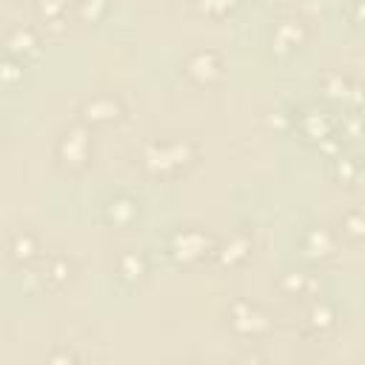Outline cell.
Returning a JSON list of instances; mask_svg holds the SVG:
<instances>
[{
  "mask_svg": "<svg viewBox=\"0 0 365 365\" xmlns=\"http://www.w3.org/2000/svg\"><path fill=\"white\" fill-rule=\"evenodd\" d=\"M200 160V148L188 137H154L140 148V165L145 174L171 180L191 171Z\"/></svg>",
  "mask_w": 365,
  "mask_h": 365,
  "instance_id": "obj_1",
  "label": "cell"
},
{
  "mask_svg": "<svg viewBox=\"0 0 365 365\" xmlns=\"http://www.w3.org/2000/svg\"><path fill=\"white\" fill-rule=\"evenodd\" d=\"M217 248V237L200 225H177L163 237V257L171 265H197L211 259Z\"/></svg>",
  "mask_w": 365,
  "mask_h": 365,
  "instance_id": "obj_2",
  "label": "cell"
},
{
  "mask_svg": "<svg viewBox=\"0 0 365 365\" xmlns=\"http://www.w3.org/2000/svg\"><path fill=\"white\" fill-rule=\"evenodd\" d=\"M91 154H94V145H91V128L86 123H71L66 125L57 140H54V163L66 171V174H80L91 165Z\"/></svg>",
  "mask_w": 365,
  "mask_h": 365,
  "instance_id": "obj_3",
  "label": "cell"
},
{
  "mask_svg": "<svg viewBox=\"0 0 365 365\" xmlns=\"http://www.w3.org/2000/svg\"><path fill=\"white\" fill-rule=\"evenodd\" d=\"M225 328L237 339H262L271 334L274 317L259 302L245 299V297H234L225 305Z\"/></svg>",
  "mask_w": 365,
  "mask_h": 365,
  "instance_id": "obj_4",
  "label": "cell"
},
{
  "mask_svg": "<svg viewBox=\"0 0 365 365\" xmlns=\"http://www.w3.org/2000/svg\"><path fill=\"white\" fill-rule=\"evenodd\" d=\"M123 117H125V103L111 91L88 94L77 106V120L86 123L88 128H108L117 125Z\"/></svg>",
  "mask_w": 365,
  "mask_h": 365,
  "instance_id": "obj_5",
  "label": "cell"
},
{
  "mask_svg": "<svg viewBox=\"0 0 365 365\" xmlns=\"http://www.w3.org/2000/svg\"><path fill=\"white\" fill-rule=\"evenodd\" d=\"M294 128L299 131V137L305 143H311L314 148L319 143H325L331 134H336V114L328 108V106H319V103H305L294 111Z\"/></svg>",
  "mask_w": 365,
  "mask_h": 365,
  "instance_id": "obj_6",
  "label": "cell"
},
{
  "mask_svg": "<svg viewBox=\"0 0 365 365\" xmlns=\"http://www.w3.org/2000/svg\"><path fill=\"white\" fill-rule=\"evenodd\" d=\"M311 37V26L308 20L297 17V14H285L279 20L271 23L268 29V46L274 51V57H291L297 54Z\"/></svg>",
  "mask_w": 365,
  "mask_h": 365,
  "instance_id": "obj_7",
  "label": "cell"
},
{
  "mask_svg": "<svg viewBox=\"0 0 365 365\" xmlns=\"http://www.w3.org/2000/svg\"><path fill=\"white\" fill-rule=\"evenodd\" d=\"M180 68H182V77L191 86L211 88V86H217L222 80L225 63H222V54L217 48H194V51H188L182 57Z\"/></svg>",
  "mask_w": 365,
  "mask_h": 365,
  "instance_id": "obj_8",
  "label": "cell"
},
{
  "mask_svg": "<svg viewBox=\"0 0 365 365\" xmlns=\"http://www.w3.org/2000/svg\"><path fill=\"white\" fill-rule=\"evenodd\" d=\"M297 251L305 262L322 265L336 257V231L328 228L325 222H308L297 234Z\"/></svg>",
  "mask_w": 365,
  "mask_h": 365,
  "instance_id": "obj_9",
  "label": "cell"
},
{
  "mask_svg": "<svg viewBox=\"0 0 365 365\" xmlns=\"http://www.w3.org/2000/svg\"><path fill=\"white\" fill-rule=\"evenodd\" d=\"M319 94L331 103H339L342 108L354 106V108H362L365 106V86L356 83L351 74H342V71H325L317 83Z\"/></svg>",
  "mask_w": 365,
  "mask_h": 365,
  "instance_id": "obj_10",
  "label": "cell"
},
{
  "mask_svg": "<svg viewBox=\"0 0 365 365\" xmlns=\"http://www.w3.org/2000/svg\"><path fill=\"white\" fill-rule=\"evenodd\" d=\"M40 51H43V40L34 26L14 23L3 31V54H11V57L29 63V60L40 57Z\"/></svg>",
  "mask_w": 365,
  "mask_h": 365,
  "instance_id": "obj_11",
  "label": "cell"
},
{
  "mask_svg": "<svg viewBox=\"0 0 365 365\" xmlns=\"http://www.w3.org/2000/svg\"><path fill=\"white\" fill-rule=\"evenodd\" d=\"M336 322H339V311H336V305L328 302V299L314 297V299L308 302L305 314H302L299 331H302V336H308V339H322L325 334H331V331L336 328Z\"/></svg>",
  "mask_w": 365,
  "mask_h": 365,
  "instance_id": "obj_12",
  "label": "cell"
},
{
  "mask_svg": "<svg viewBox=\"0 0 365 365\" xmlns=\"http://www.w3.org/2000/svg\"><path fill=\"white\" fill-rule=\"evenodd\" d=\"M148 274H151V259H148V254L140 251V248L123 251V254L117 257V262H114V277H117V282H120L125 291L140 288V285L148 279Z\"/></svg>",
  "mask_w": 365,
  "mask_h": 365,
  "instance_id": "obj_13",
  "label": "cell"
},
{
  "mask_svg": "<svg viewBox=\"0 0 365 365\" xmlns=\"http://www.w3.org/2000/svg\"><path fill=\"white\" fill-rule=\"evenodd\" d=\"M251 251H254V240H251L248 231L240 228V231L228 234L225 240H217V248H214V257L211 259L220 268H240V265L248 262Z\"/></svg>",
  "mask_w": 365,
  "mask_h": 365,
  "instance_id": "obj_14",
  "label": "cell"
},
{
  "mask_svg": "<svg viewBox=\"0 0 365 365\" xmlns=\"http://www.w3.org/2000/svg\"><path fill=\"white\" fill-rule=\"evenodd\" d=\"M140 217V200L128 191H120V194H111L103 205H100V220L111 228H128L134 225Z\"/></svg>",
  "mask_w": 365,
  "mask_h": 365,
  "instance_id": "obj_15",
  "label": "cell"
},
{
  "mask_svg": "<svg viewBox=\"0 0 365 365\" xmlns=\"http://www.w3.org/2000/svg\"><path fill=\"white\" fill-rule=\"evenodd\" d=\"M40 274H43L46 288H51V291H63L66 285H71V279H74V274H77V265H74V259H71L68 254H63V251H51V254L43 257V262H40Z\"/></svg>",
  "mask_w": 365,
  "mask_h": 365,
  "instance_id": "obj_16",
  "label": "cell"
},
{
  "mask_svg": "<svg viewBox=\"0 0 365 365\" xmlns=\"http://www.w3.org/2000/svg\"><path fill=\"white\" fill-rule=\"evenodd\" d=\"M40 251H43V248H40V237H37L34 231H29V228L14 231V234L9 237V242H6V257H9V262L17 265V268H26V265H31L34 259H40V257H43Z\"/></svg>",
  "mask_w": 365,
  "mask_h": 365,
  "instance_id": "obj_17",
  "label": "cell"
},
{
  "mask_svg": "<svg viewBox=\"0 0 365 365\" xmlns=\"http://www.w3.org/2000/svg\"><path fill=\"white\" fill-rule=\"evenodd\" d=\"M277 288L291 299H314L319 294V279L308 268H288L279 274Z\"/></svg>",
  "mask_w": 365,
  "mask_h": 365,
  "instance_id": "obj_18",
  "label": "cell"
},
{
  "mask_svg": "<svg viewBox=\"0 0 365 365\" xmlns=\"http://www.w3.org/2000/svg\"><path fill=\"white\" fill-rule=\"evenodd\" d=\"M34 6L46 31H63L68 23V9H74L71 0H37Z\"/></svg>",
  "mask_w": 365,
  "mask_h": 365,
  "instance_id": "obj_19",
  "label": "cell"
},
{
  "mask_svg": "<svg viewBox=\"0 0 365 365\" xmlns=\"http://www.w3.org/2000/svg\"><path fill=\"white\" fill-rule=\"evenodd\" d=\"M362 160L359 157H354V154H348V151H339L336 157H331V177L339 182V185H354L356 180H359V171H362Z\"/></svg>",
  "mask_w": 365,
  "mask_h": 365,
  "instance_id": "obj_20",
  "label": "cell"
},
{
  "mask_svg": "<svg viewBox=\"0 0 365 365\" xmlns=\"http://www.w3.org/2000/svg\"><path fill=\"white\" fill-rule=\"evenodd\" d=\"M339 234L348 242H365V211L351 208L339 217Z\"/></svg>",
  "mask_w": 365,
  "mask_h": 365,
  "instance_id": "obj_21",
  "label": "cell"
},
{
  "mask_svg": "<svg viewBox=\"0 0 365 365\" xmlns=\"http://www.w3.org/2000/svg\"><path fill=\"white\" fill-rule=\"evenodd\" d=\"M336 128H339V134L345 140H354V137H359L365 131V114L359 108L348 106L342 114H336Z\"/></svg>",
  "mask_w": 365,
  "mask_h": 365,
  "instance_id": "obj_22",
  "label": "cell"
},
{
  "mask_svg": "<svg viewBox=\"0 0 365 365\" xmlns=\"http://www.w3.org/2000/svg\"><path fill=\"white\" fill-rule=\"evenodd\" d=\"M111 0H74V17L80 23H100L108 11Z\"/></svg>",
  "mask_w": 365,
  "mask_h": 365,
  "instance_id": "obj_23",
  "label": "cell"
},
{
  "mask_svg": "<svg viewBox=\"0 0 365 365\" xmlns=\"http://www.w3.org/2000/svg\"><path fill=\"white\" fill-rule=\"evenodd\" d=\"M23 71H26V63L11 57V54H3V63H0V83L6 88H14L23 83Z\"/></svg>",
  "mask_w": 365,
  "mask_h": 365,
  "instance_id": "obj_24",
  "label": "cell"
},
{
  "mask_svg": "<svg viewBox=\"0 0 365 365\" xmlns=\"http://www.w3.org/2000/svg\"><path fill=\"white\" fill-rule=\"evenodd\" d=\"M191 3L205 17H228L242 0H191Z\"/></svg>",
  "mask_w": 365,
  "mask_h": 365,
  "instance_id": "obj_25",
  "label": "cell"
},
{
  "mask_svg": "<svg viewBox=\"0 0 365 365\" xmlns=\"http://www.w3.org/2000/svg\"><path fill=\"white\" fill-rule=\"evenodd\" d=\"M345 17H348L354 26L365 23V0H351L348 9H345Z\"/></svg>",
  "mask_w": 365,
  "mask_h": 365,
  "instance_id": "obj_26",
  "label": "cell"
},
{
  "mask_svg": "<svg viewBox=\"0 0 365 365\" xmlns=\"http://www.w3.org/2000/svg\"><path fill=\"white\" fill-rule=\"evenodd\" d=\"M265 3H274V0H265Z\"/></svg>",
  "mask_w": 365,
  "mask_h": 365,
  "instance_id": "obj_27",
  "label": "cell"
},
{
  "mask_svg": "<svg viewBox=\"0 0 365 365\" xmlns=\"http://www.w3.org/2000/svg\"><path fill=\"white\" fill-rule=\"evenodd\" d=\"M31 3H37V0H31Z\"/></svg>",
  "mask_w": 365,
  "mask_h": 365,
  "instance_id": "obj_28",
  "label": "cell"
}]
</instances>
